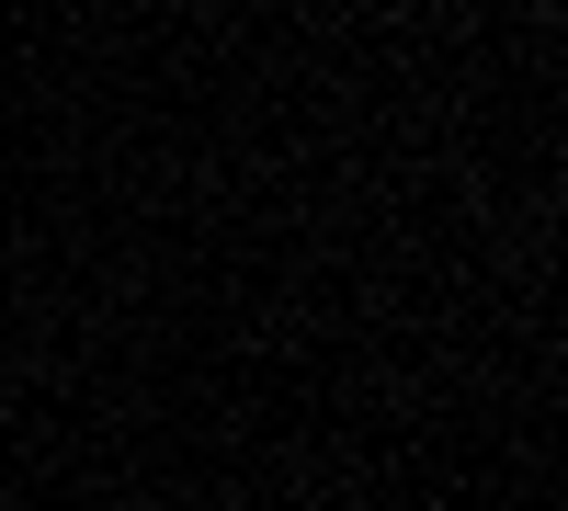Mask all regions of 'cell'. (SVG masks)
I'll use <instances>...</instances> for the list:
<instances>
[]
</instances>
